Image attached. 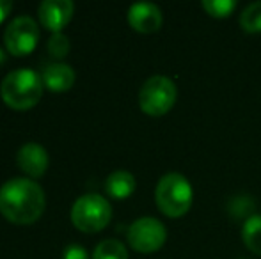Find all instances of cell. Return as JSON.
<instances>
[{
    "instance_id": "6",
    "label": "cell",
    "mask_w": 261,
    "mask_h": 259,
    "mask_svg": "<svg viewBox=\"0 0 261 259\" xmlns=\"http://www.w3.org/2000/svg\"><path fill=\"white\" fill-rule=\"evenodd\" d=\"M39 39V28L34 18L21 14L9 21L6 32H4V43L6 48L13 55H27L36 48Z\"/></svg>"
},
{
    "instance_id": "3",
    "label": "cell",
    "mask_w": 261,
    "mask_h": 259,
    "mask_svg": "<svg viewBox=\"0 0 261 259\" xmlns=\"http://www.w3.org/2000/svg\"><path fill=\"white\" fill-rule=\"evenodd\" d=\"M192 187L185 176L178 172H169L156 183L155 200L158 210L171 218L183 217L192 206Z\"/></svg>"
},
{
    "instance_id": "17",
    "label": "cell",
    "mask_w": 261,
    "mask_h": 259,
    "mask_svg": "<svg viewBox=\"0 0 261 259\" xmlns=\"http://www.w3.org/2000/svg\"><path fill=\"white\" fill-rule=\"evenodd\" d=\"M227 208H229V215H233L234 218H245L254 211V200L247 195L233 197L229 200V204H227Z\"/></svg>"
},
{
    "instance_id": "16",
    "label": "cell",
    "mask_w": 261,
    "mask_h": 259,
    "mask_svg": "<svg viewBox=\"0 0 261 259\" xmlns=\"http://www.w3.org/2000/svg\"><path fill=\"white\" fill-rule=\"evenodd\" d=\"M203 9L212 18H227L237 7L234 0H203Z\"/></svg>"
},
{
    "instance_id": "8",
    "label": "cell",
    "mask_w": 261,
    "mask_h": 259,
    "mask_svg": "<svg viewBox=\"0 0 261 259\" xmlns=\"http://www.w3.org/2000/svg\"><path fill=\"white\" fill-rule=\"evenodd\" d=\"M128 23L137 32L151 34V32H156L162 27L164 16H162L160 7L155 6V4L137 2L128 9Z\"/></svg>"
},
{
    "instance_id": "2",
    "label": "cell",
    "mask_w": 261,
    "mask_h": 259,
    "mask_svg": "<svg viewBox=\"0 0 261 259\" xmlns=\"http://www.w3.org/2000/svg\"><path fill=\"white\" fill-rule=\"evenodd\" d=\"M0 94L11 108L25 110L39 101L43 94V80L34 69L18 68L4 76Z\"/></svg>"
},
{
    "instance_id": "4",
    "label": "cell",
    "mask_w": 261,
    "mask_h": 259,
    "mask_svg": "<svg viewBox=\"0 0 261 259\" xmlns=\"http://www.w3.org/2000/svg\"><path fill=\"white\" fill-rule=\"evenodd\" d=\"M112 218V206L100 194L80 195L71 208V220L84 233H98Z\"/></svg>"
},
{
    "instance_id": "22",
    "label": "cell",
    "mask_w": 261,
    "mask_h": 259,
    "mask_svg": "<svg viewBox=\"0 0 261 259\" xmlns=\"http://www.w3.org/2000/svg\"><path fill=\"white\" fill-rule=\"evenodd\" d=\"M240 259H245V257H240Z\"/></svg>"
},
{
    "instance_id": "19",
    "label": "cell",
    "mask_w": 261,
    "mask_h": 259,
    "mask_svg": "<svg viewBox=\"0 0 261 259\" xmlns=\"http://www.w3.org/2000/svg\"><path fill=\"white\" fill-rule=\"evenodd\" d=\"M62 259H89V254L84 249L82 245H76V243H69L64 247V252H62Z\"/></svg>"
},
{
    "instance_id": "13",
    "label": "cell",
    "mask_w": 261,
    "mask_h": 259,
    "mask_svg": "<svg viewBox=\"0 0 261 259\" xmlns=\"http://www.w3.org/2000/svg\"><path fill=\"white\" fill-rule=\"evenodd\" d=\"M242 240L252 254L261 256V215H252L245 220Z\"/></svg>"
},
{
    "instance_id": "18",
    "label": "cell",
    "mask_w": 261,
    "mask_h": 259,
    "mask_svg": "<svg viewBox=\"0 0 261 259\" xmlns=\"http://www.w3.org/2000/svg\"><path fill=\"white\" fill-rule=\"evenodd\" d=\"M69 52V38L62 32H54L48 39V53L52 57L62 59Z\"/></svg>"
},
{
    "instance_id": "20",
    "label": "cell",
    "mask_w": 261,
    "mask_h": 259,
    "mask_svg": "<svg viewBox=\"0 0 261 259\" xmlns=\"http://www.w3.org/2000/svg\"><path fill=\"white\" fill-rule=\"evenodd\" d=\"M11 9H13V2H9V0H0V21L9 14Z\"/></svg>"
},
{
    "instance_id": "1",
    "label": "cell",
    "mask_w": 261,
    "mask_h": 259,
    "mask_svg": "<svg viewBox=\"0 0 261 259\" xmlns=\"http://www.w3.org/2000/svg\"><path fill=\"white\" fill-rule=\"evenodd\" d=\"M45 210V192L36 181L13 178L0 187V213L13 224H32Z\"/></svg>"
},
{
    "instance_id": "15",
    "label": "cell",
    "mask_w": 261,
    "mask_h": 259,
    "mask_svg": "<svg viewBox=\"0 0 261 259\" xmlns=\"http://www.w3.org/2000/svg\"><path fill=\"white\" fill-rule=\"evenodd\" d=\"M240 27L249 34L261 32V2H254L247 6L240 14Z\"/></svg>"
},
{
    "instance_id": "10",
    "label": "cell",
    "mask_w": 261,
    "mask_h": 259,
    "mask_svg": "<svg viewBox=\"0 0 261 259\" xmlns=\"http://www.w3.org/2000/svg\"><path fill=\"white\" fill-rule=\"evenodd\" d=\"M18 167L31 178H39L48 167V153L38 142H27L18 149Z\"/></svg>"
},
{
    "instance_id": "12",
    "label": "cell",
    "mask_w": 261,
    "mask_h": 259,
    "mask_svg": "<svg viewBox=\"0 0 261 259\" xmlns=\"http://www.w3.org/2000/svg\"><path fill=\"white\" fill-rule=\"evenodd\" d=\"M135 178L132 172L128 170H114L105 181V190L112 199H117V200H123L126 197H130L134 194L135 190Z\"/></svg>"
},
{
    "instance_id": "7",
    "label": "cell",
    "mask_w": 261,
    "mask_h": 259,
    "mask_svg": "<svg viewBox=\"0 0 261 259\" xmlns=\"http://www.w3.org/2000/svg\"><path fill=\"white\" fill-rule=\"evenodd\" d=\"M126 236L132 249L142 254H149L155 252L164 245L165 240H167V231H165V225L158 218L142 217L137 218L128 227Z\"/></svg>"
},
{
    "instance_id": "11",
    "label": "cell",
    "mask_w": 261,
    "mask_h": 259,
    "mask_svg": "<svg viewBox=\"0 0 261 259\" xmlns=\"http://www.w3.org/2000/svg\"><path fill=\"white\" fill-rule=\"evenodd\" d=\"M43 85L55 93L68 91L75 82V71L69 64L64 63H52L48 64L41 73Z\"/></svg>"
},
{
    "instance_id": "5",
    "label": "cell",
    "mask_w": 261,
    "mask_h": 259,
    "mask_svg": "<svg viewBox=\"0 0 261 259\" xmlns=\"http://www.w3.org/2000/svg\"><path fill=\"white\" fill-rule=\"evenodd\" d=\"M176 98H178V91L174 82L167 76L155 75L142 83L139 93V105L144 114L160 118L174 107Z\"/></svg>"
},
{
    "instance_id": "21",
    "label": "cell",
    "mask_w": 261,
    "mask_h": 259,
    "mask_svg": "<svg viewBox=\"0 0 261 259\" xmlns=\"http://www.w3.org/2000/svg\"><path fill=\"white\" fill-rule=\"evenodd\" d=\"M4 63H6V53H4V50L0 48V66H2Z\"/></svg>"
},
{
    "instance_id": "14",
    "label": "cell",
    "mask_w": 261,
    "mask_h": 259,
    "mask_svg": "<svg viewBox=\"0 0 261 259\" xmlns=\"http://www.w3.org/2000/svg\"><path fill=\"white\" fill-rule=\"evenodd\" d=\"M93 259H128V250L119 240H103L96 245Z\"/></svg>"
},
{
    "instance_id": "9",
    "label": "cell",
    "mask_w": 261,
    "mask_h": 259,
    "mask_svg": "<svg viewBox=\"0 0 261 259\" xmlns=\"http://www.w3.org/2000/svg\"><path fill=\"white\" fill-rule=\"evenodd\" d=\"M73 9L75 6L71 0H43L38 7L39 21L52 32H61V28L71 20Z\"/></svg>"
}]
</instances>
